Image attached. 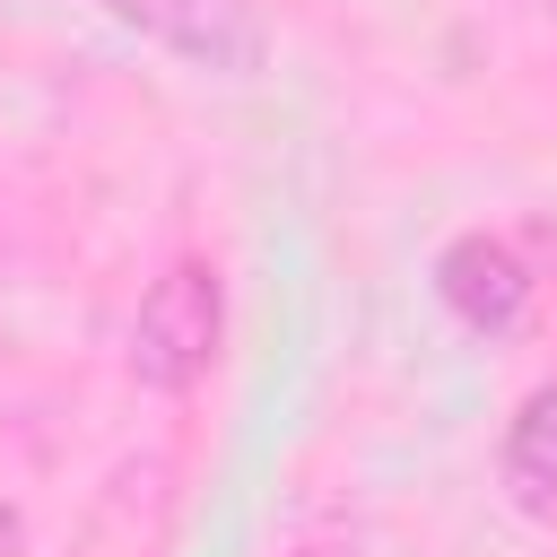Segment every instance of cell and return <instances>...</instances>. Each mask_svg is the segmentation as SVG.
<instances>
[{
	"label": "cell",
	"instance_id": "3957f363",
	"mask_svg": "<svg viewBox=\"0 0 557 557\" xmlns=\"http://www.w3.org/2000/svg\"><path fill=\"white\" fill-rule=\"evenodd\" d=\"M435 296H444L470 331H513L522 305H531V270H522V252H513L505 235H461V244H444V261H435Z\"/></svg>",
	"mask_w": 557,
	"mask_h": 557
},
{
	"label": "cell",
	"instance_id": "8992f818",
	"mask_svg": "<svg viewBox=\"0 0 557 557\" xmlns=\"http://www.w3.org/2000/svg\"><path fill=\"white\" fill-rule=\"evenodd\" d=\"M296 557H331V548H296Z\"/></svg>",
	"mask_w": 557,
	"mask_h": 557
},
{
	"label": "cell",
	"instance_id": "277c9868",
	"mask_svg": "<svg viewBox=\"0 0 557 557\" xmlns=\"http://www.w3.org/2000/svg\"><path fill=\"white\" fill-rule=\"evenodd\" d=\"M505 487L522 513H557V383H540L505 426Z\"/></svg>",
	"mask_w": 557,
	"mask_h": 557
},
{
	"label": "cell",
	"instance_id": "5b68a950",
	"mask_svg": "<svg viewBox=\"0 0 557 557\" xmlns=\"http://www.w3.org/2000/svg\"><path fill=\"white\" fill-rule=\"evenodd\" d=\"M531 17H540V26H557V0H531Z\"/></svg>",
	"mask_w": 557,
	"mask_h": 557
},
{
	"label": "cell",
	"instance_id": "6da1fadb",
	"mask_svg": "<svg viewBox=\"0 0 557 557\" xmlns=\"http://www.w3.org/2000/svg\"><path fill=\"white\" fill-rule=\"evenodd\" d=\"M218 322H226L218 270L209 261H174L131 313V374L148 392H191L209 374V357H218Z\"/></svg>",
	"mask_w": 557,
	"mask_h": 557
},
{
	"label": "cell",
	"instance_id": "7a4b0ae2",
	"mask_svg": "<svg viewBox=\"0 0 557 557\" xmlns=\"http://www.w3.org/2000/svg\"><path fill=\"white\" fill-rule=\"evenodd\" d=\"M113 26H139L148 44L183 52L191 70H218V78H252L261 52H270V26L252 0H96Z\"/></svg>",
	"mask_w": 557,
	"mask_h": 557
}]
</instances>
